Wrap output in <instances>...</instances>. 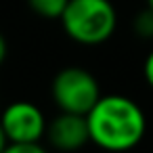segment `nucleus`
I'll list each match as a JSON object with an SVG mask.
<instances>
[{
    "instance_id": "f257e3e1",
    "label": "nucleus",
    "mask_w": 153,
    "mask_h": 153,
    "mask_svg": "<svg viewBox=\"0 0 153 153\" xmlns=\"http://www.w3.org/2000/svg\"><path fill=\"white\" fill-rule=\"evenodd\" d=\"M86 122L90 143L109 153L134 149L147 132L145 111L136 101L124 94H101L86 113Z\"/></svg>"
},
{
    "instance_id": "f03ea898",
    "label": "nucleus",
    "mask_w": 153,
    "mask_h": 153,
    "mask_svg": "<svg viewBox=\"0 0 153 153\" xmlns=\"http://www.w3.org/2000/svg\"><path fill=\"white\" fill-rule=\"evenodd\" d=\"M59 21L74 42L99 46L113 36L117 13L109 0H69Z\"/></svg>"
},
{
    "instance_id": "7ed1b4c3",
    "label": "nucleus",
    "mask_w": 153,
    "mask_h": 153,
    "mask_svg": "<svg viewBox=\"0 0 153 153\" xmlns=\"http://www.w3.org/2000/svg\"><path fill=\"white\" fill-rule=\"evenodd\" d=\"M51 97L59 111L86 115L101 99V86L88 69L69 65L55 74L51 84Z\"/></svg>"
},
{
    "instance_id": "20e7f679",
    "label": "nucleus",
    "mask_w": 153,
    "mask_h": 153,
    "mask_svg": "<svg viewBox=\"0 0 153 153\" xmlns=\"http://www.w3.org/2000/svg\"><path fill=\"white\" fill-rule=\"evenodd\" d=\"M46 124L40 107L30 101H15L0 113V126L9 143H40L46 134Z\"/></svg>"
},
{
    "instance_id": "39448f33",
    "label": "nucleus",
    "mask_w": 153,
    "mask_h": 153,
    "mask_svg": "<svg viewBox=\"0 0 153 153\" xmlns=\"http://www.w3.org/2000/svg\"><path fill=\"white\" fill-rule=\"evenodd\" d=\"M44 136L48 138V143L57 151H63V153L78 151V149H82L84 145L90 143L86 115L61 111L53 122L46 124V134Z\"/></svg>"
},
{
    "instance_id": "423d86ee",
    "label": "nucleus",
    "mask_w": 153,
    "mask_h": 153,
    "mask_svg": "<svg viewBox=\"0 0 153 153\" xmlns=\"http://www.w3.org/2000/svg\"><path fill=\"white\" fill-rule=\"evenodd\" d=\"M69 0H27L30 9L44 19H61Z\"/></svg>"
},
{
    "instance_id": "0eeeda50",
    "label": "nucleus",
    "mask_w": 153,
    "mask_h": 153,
    "mask_svg": "<svg viewBox=\"0 0 153 153\" xmlns=\"http://www.w3.org/2000/svg\"><path fill=\"white\" fill-rule=\"evenodd\" d=\"M132 27L136 32V36L145 38V40H151L153 38V9L145 7L132 21Z\"/></svg>"
},
{
    "instance_id": "6e6552de",
    "label": "nucleus",
    "mask_w": 153,
    "mask_h": 153,
    "mask_svg": "<svg viewBox=\"0 0 153 153\" xmlns=\"http://www.w3.org/2000/svg\"><path fill=\"white\" fill-rule=\"evenodd\" d=\"M2 153H48L40 143H9Z\"/></svg>"
},
{
    "instance_id": "1a4fd4ad",
    "label": "nucleus",
    "mask_w": 153,
    "mask_h": 153,
    "mask_svg": "<svg viewBox=\"0 0 153 153\" xmlns=\"http://www.w3.org/2000/svg\"><path fill=\"white\" fill-rule=\"evenodd\" d=\"M143 76H145V82L149 84V88H153V51H151V53L147 55V59H145Z\"/></svg>"
},
{
    "instance_id": "9d476101",
    "label": "nucleus",
    "mask_w": 153,
    "mask_h": 153,
    "mask_svg": "<svg viewBox=\"0 0 153 153\" xmlns=\"http://www.w3.org/2000/svg\"><path fill=\"white\" fill-rule=\"evenodd\" d=\"M7 53H9V46H7V38L0 34V65L4 63V59H7Z\"/></svg>"
},
{
    "instance_id": "9b49d317",
    "label": "nucleus",
    "mask_w": 153,
    "mask_h": 153,
    "mask_svg": "<svg viewBox=\"0 0 153 153\" xmlns=\"http://www.w3.org/2000/svg\"><path fill=\"white\" fill-rule=\"evenodd\" d=\"M7 145H9V138H7V134H4V130H2V126H0V153L7 149Z\"/></svg>"
},
{
    "instance_id": "f8f14e48",
    "label": "nucleus",
    "mask_w": 153,
    "mask_h": 153,
    "mask_svg": "<svg viewBox=\"0 0 153 153\" xmlns=\"http://www.w3.org/2000/svg\"><path fill=\"white\" fill-rule=\"evenodd\" d=\"M147 7H149V9H153V0H147Z\"/></svg>"
}]
</instances>
